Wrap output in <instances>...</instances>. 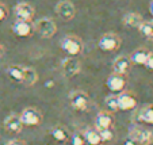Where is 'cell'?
I'll list each match as a JSON object with an SVG mask.
<instances>
[{"mask_svg": "<svg viewBox=\"0 0 153 145\" xmlns=\"http://www.w3.org/2000/svg\"><path fill=\"white\" fill-rule=\"evenodd\" d=\"M149 11H150V14L153 15V0L150 1V4H149Z\"/></svg>", "mask_w": 153, "mask_h": 145, "instance_id": "31", "label": "cell"}, {"mask_svg": "<svg viewBox=\"0 0 153 145\" xmlns=\"http://www.w3.org/2000/svg\"><path fill=\"white\" fill-rule=\"evenodd\" d=\"M96 130H98V129H96ZM98 132H99L102 142H108L114 138V133L111 129H100V130H98Z\"/></svg>", "mask_w": 153, "mask_h": 145, "instance_id": "25", "label": "cell"}, {"mask_svg": "<svg viewBox=\"0 0 153 145\" xmlns=\"http://www.w3.org/2000/svg\"><path fill=\"white\" fill-rule=\"evenodd\" d=\"M20 121L26 126H38L42 122V115L37 109L27 107L20 114Z\"/></svg>", "mask_w": 153, "mask_h": 145, "instance_id": "6", "label": "cell"}, {"mask_svg": "<svg viewBox=\"0 0 153 145\" xmlns=\"http://www.w3.org/2000/svg\"><path fill=\"white\" fill-rule=\"evenodd\" d=\"M71 106L75 109L76 111H87V109L90 107V96L83 91H75L71 94L69 96Z\"/></svg>", "mask_w": 153, "mask_h": 145, "instance_id": "5", "label": "cell"}, {"mask_svg": "<svg viewBox=\"0 0 153 145\" xmlns=\"http://www.w3.org/2000/svg\"><path fill=\"white\" fill-rule=\"evenodd\" d=\"M7 73H8V76L12 79V80L22 83V80H23L25 68L23 67H19V65H11V67L7 69Z\"/></svg>", "mask_w": 153, "mask_h": 145, "instance_id": "20", "label": "cell"}, {"mask_svg": "<svg viewBox=\"0 0 153 145\" xmlns=\"http://www.w3.org/2000/svg\"><path fill=\"white\" fill-rule=\"evenodd\" d=\"M144 65L146 67V69L153 71V53H149V56H148V58H146Z\"/></svg>", "mask_w": 153, "mask_h": 145, "instance_id": "27", "label": "cell"}, {"mask_svg": "<svg viewBox=\"0 0 153 145\" xmlns=\"http://www.w3.org/2000/svg\"><path fill=\"white\" fill-rule=\"evenodd\" d=\"M60 45H61V49L71 56H79L83 52V42L77 37H73V35L64 37L61 39Z\"/></svg>", "mask_w": 153, "mask_h": 145, "instance_id": "3", "label": "cell"}, {"mask_svg": "<svg viewBox=\"0 0 153 145\" xmlns=\"http://www.w3.org/2000/svg\"><path fill=\"white\" fill-rule=\"evenodd\" d=\"M148 56H149V52H146L145 49H137L136 52H133L131 57H130V61L137 65H144Z\"/></svg>", "mask_w": 153, "mask_h": 145, "instance_id": "19", "label": "cell"}, {"mask_svg": "<svg viewBox=\"0 0 153 145\" xmlns=\"http://www.w3.org/2000/svg\"><path fill=\"white\" fill-rule=\"evenodd\" d=\"M119 45H121V38L114 33H107V34L102 35L98 46L103 52H114L119 48Z\"/></svg>", "mask_w": 153, "mask_h": 145, "instance_id": "4", "label": "cell"}, {"mask_svg": "<svg viewBox=\"0 0 153 145\" xmlns=\"http://www.w3.org/2000/svg\"><path fill=\"white\" fill-rule=\"evenodd\" d=\"M61 68H62V73L67 76V77H73V76H76L80 72L81 65L77 58L68 57V58H65V60H62Z\"/></svg>", "mask_w": 153, "mask_h": 145, "instance_id": "8", "label": "cell"}, {"mask_svg": "<svg viewBox=\"0 0 153 145\" xmlns=\"http://www.w3.org/2000/svg\"><path fill=\"white\" fill-rule=\"evenodd\" d=\"M122 22L126 27H140V25L142 23V18L137 12H127L123 15Z\"/></svg>", "mask_w": 153, "mask_h": 145, "instance_id": "16", "label": "cell"}, {"mask_svg": "<svg viewBox=\"0 0 153 145\" xmlns=\"http://www.w3.org/2000/svg\"><path fill=\"white\" fill-rule=\"evenodd\" d=\"M123 145H137V144H136V142H134V141H133V140H131V138H127L126 141L123 142Z\"/></svg>", "mask_w": 153, "mask_h": 145, "instance_id": "30", "label": "cell"}, {"mask_svg": "<svg viewBox=\"0 0 153 145\" xmlns=\"http://www.w3.org/2000/svg\"><path fill=\"white\" fill-rule=\"evenodd\" d=\"M4 128L8 133H19L23 128V123L20 121V117L16 115V114H11L6 118L4 121Z\"/></svg>", "mask_w": 153, "mask_h": 145, "instance_id": "12", "label": "cell"}, {"mask_svg": "<svg viewBox=\"0 0 153 145\" xmlns=\"http://www.w3.org/2000/svg\"><path fill=\"white\" fill-rule=\"evenodd\" d=\"M113 123H114V118L108 113H104V111L99 113L95 118V128L98 130H100V129H111Z\"/></svg>", "mask_w": 153, "mask_h": 145, "instance_id": "15", "label": "cell"}, {"mask_svg": "<svg viewBox=\"0 0 153 145\" xmlns=\"http://www.w3.org/2000/svg\"><path fill=\"white\" fill-rule=\"evenodd\" d=\"M83 134H84L85 144H88V145H99V144H102L99 132L95 130V129H87Z\"/></svg>", "mask_w": 153, "mask_h": 145, "instance_id": "17", "label": "cell"}, {"mask_svg": "<svg viewBox=\"0 0 153 145\" xmlns=\"http://www.w3.org/2000/svg\"><path fill=\"white\" fill-rule=\"evenodd\" d=\"M137 106V99L134 98L131 94H121L118 96V107L119 110H123V111H127V110H133L136 109Z\"/></svg>", "mask_w": 153, "mask_h": 145, "instance_id": "14", "label": "cell"}, {"mask_svg": "<svg viewBox=\"0 0 153 145\" xmlns=\"http://www.w3.org/2000/svg\"><path fill=\"white\" fill-rule=\"evenodd\" d=\"M106 86L108 87V90H111L113 92H118V91H122L126 86V81L122 77V75H118V73H114V75H110L106 80Z\"/></svg>", "mask_w": 153, "mask_h": 145, "instance_id": "13", "label": "cell"}, {"mask_svg": "<svg viewBox=\"0 0 153 145\" xmlns=\"http://www.w3.org/2000/svg\"><path fill=\"white\" fill-rule=\"evenodd\" d=\"M8 15V11H7L6 6L4 4H0V20H4Z\"/></svg>", "mask_w": 153, "mask_h": 145, "instance_id": "28", "label": "cell"}, {"mask_svg": "<svg viewBox=\"0 0 153 145\" xmlns=\"http://www.w3.org/2000/svg\"><path fill=\"white\" fill-rule=\"evenodd\" d=\"M106 106L108 107V110L110 111L119 110V107H118V96H115V95L107 96L106 98Z\"/></svg>", "mask_w": 153, "mask_h": 145, "instance_id": "24", "label": "cell"}, {"mask_svg": "<svg viewBox=\"0 0 153 145\" xmlns=\"http://www.w3.org/2000/svg\"><path fill=\"white\" fill-rule=\"evenodd\" d=\"M56 12L57 15L64 20H71L76 14L75 6L71 3L69 0H61L56 6Z\"/></svg>", "mask_w": 153, "mask_h": 145, "instance_id": "7", "label": "cell"}, {"mask_svg": "<svg viewBox=\"0 0 153 145\" xmlns=\"http://www.w3.org/2000/svg\"><path fill=\"white\" fill-rule=\"evenodd\" d=\"M7 145H26L23 141H19V140H12V141H10Z\"/></svg>", "mask_w": 153, "mask_h": 145, "instance_id": "29", "label": "cell"}, {"mask_svg": "<svg viewBox=\"0 0 153 145\" xmlns=\"http://www.w3.org/2000/svg\"><path fill=\"white\" fill-rule=\"evenodd\" d=\"M46 86H48V87H52V86H53V81H48Z\"/></svg>", "mask_w": 153, "mask_h": 145, "instance_id": "32", "label": "cell"}, {"mask_svg": "<svg viewBox=\"0 0 153 145\" xmlns=\"http://www.w3.org/2000/svg\"><path fill=\"white\" fill-rule=\"evenodd\" d=\"M15 15H16L18 20H30L34 16V7L30 6L29 3H19L15 7Z\"/></svg>", "mask_w": 153, "mask_h": 145, "instance_id": "9", "label": "cell"}, {"mask_svg": "<svg viewBox=\"0 0 153 145\" xmlns=\"http://www.w3.org/2000/svg\"><path fill=\"white\" fill-rule=\"evenodd\" d=\"M138 30L146 39L153 41V20H146V22L142 20V23L140 25Z\"/></svg>", "mask_w": 153, "mask_h": 145, "instance_id": "21", "label": "cell"}, {"mask_svg": "<svg viewBox=\"0 0 153 145\" xmlns=\"http://www.w3.org/2000/svg\"><path fill=\"white\" fill-rule=\"evenodd\" d=\"M38 80V75L33 68H29L26 67L25 68V73H23V80L22 83H25L26 86H33L34 83H37Z\"/></svg>", "mask_w": 153, "mask_h": 145, "instance_id": "22", "label": "cell"}, {"mask_svg": "<svg viewBox=\"0 0 153 145\" xmlns=\"http://www.w3.org/2000/svg\"><path fill=\"white\" fill-rule=\"evenodd\" d=\"M71 144L72 145H85V140H84L83 133H75L71 137Z\"/></svg>", "mask_w": 153, "mask_h": 145, "instance_id": "26", "label": "cell"}, {"mask_svg": "<svg viewBox=\"0 0 153 145\" xmlns=\"http://www.w3.org/2000/svg\"><path fill=\"white\" fill-rule=\"evenodd\" d=\"M129 138H131L138 145H150L153 142V130L148 128L134 125L130 128Z\"/></svg>", "mask_w": 153, "mask_h": 145, "instance_id": "1", "label": "cell"}, {"mask_svg": "<svg viewBox=\"0 0 153 145\" xmlns=\"http://www.w3.org/2000/svg\"><path fill=\"white\" fill-rule=\"evenodd\" d=\"M33 30H34V26L27 20H16L12 26V31L18 37H30Z\"/></svg>", "mask_w": 153, "mask_h": 145, "instance_id": "10", "label": "cell"}, {"mask_svg": "<svg viewBox=\"0 0 153 145\" xmlns=\"http://www.w3.org/2000/svg\"><path fill=\"white\" fill-rule=\"evenodd\" d=\"M1 53H3V48L0 46V56H1Z\"/></svg>", "mask_w": 153, "mask_h": 145, "instance_id": "33", "label": "cell"}, {"mask_svg": "<svg viewBox=\"0 0 153 145\" xmlns=\"http://www.w3.org/2000/svg\"><path fill=\"white\" fill-rule=\"evenodd\" d=\"M34 30L41 38H52L57 31V26L50 18H41L35 22Z\"/></svg>", "mask_w": 153, "mask_h": 145, "instance_id": "2", "label": "cell"}, {"mask_svg": "<svg viewBox=\"0 0 153 145\" xmlns=\"http://www.w3.org/2000/svg\"><path fill=\"white\" fill-rule=\"evenodd\" d=\"M138 119L146 125H153V106H145L140 110Z\"/></svg>", "mask_w": 153, "mask_h": 145, "instance_id": "18", "label": "cell"}, {"mask_svg": "<svg viewBox=\"0 0 153 145\" xmlns=\"http://www.w3.org/2000/svg\"><path fill=\"white\" fill-rule=\"evenodd\" d=\"M50 134H52V137L54 140H57V141H67V138H68V132L64 128H61V126L53 128L52 130H50Z\"/></svg>", "mask_w": 153, "mask_h": 145, "instance_id": "23", "label": "cell"}, {"mask_svg": "<svg viewBox=\"0 0 153 145\" xmlns=\"http://www.w3.org/2000/svg\"><path fill=\"white\" fill-rule=\"evenodd\" d=\"M130 68H131V61H130V58L126 57V56H119L113 62V69H114V72L118 73V75H125V73H127L130 71Z\"/></svg>", "mask_w": 153, "mask_h": 145, "instance_id": "11", "label": "cell"}]
</instances>
